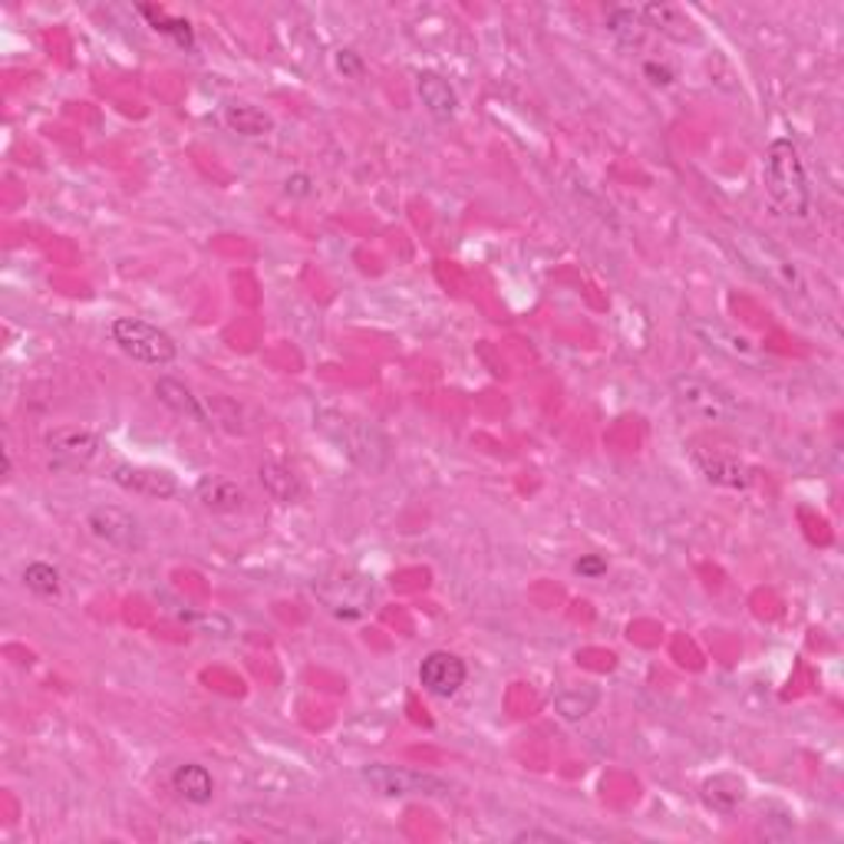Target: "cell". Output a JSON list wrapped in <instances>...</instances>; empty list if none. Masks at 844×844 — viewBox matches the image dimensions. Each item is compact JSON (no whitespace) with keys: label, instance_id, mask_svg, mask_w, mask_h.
<instances>
[{"label":"cell","instance_id":"cell-1","mask_svg":"<svg viewBox=\"0 0 844 844\" xmlns=\"http://www.w3.org/2000/svg\"><path fill=\"white\" fill-rule=\"evenodd\" d=\"M314 425L337 445L356 469L376 475L390 465V439L383 435L380 425H373L370 420H363L356 413H346V410L321 406L314 413Z\"/></svg>","mask_w":844,"mask_h":844},{"label":"cell","instance_id":"cell-2","mask_svg":"<svg viewBox=\"0 0 844 844\" xmlns=\"http://www.w3.org/2000/svg\"><path fill=\"white\" fill-rule=\"evenodd\" d=\"M762 181L768 198L775 202V208L788 218H808L812 212V188H808V175L802 153L792 139H775L765 149V163H762Z\"/></svg>","mask_w":844,"mask_h":844},{"label":"cell","instance_id":"cell-3","mask_svg":"<svg viewBox=\"0 0 844 844\" xmlns=\"http://www.w3.org/2000/svg\"><path fill=\"white\" fill-rule=\"evenodd\" d=\"M726 242L736 248L739 261H743L759 281H765L768 287H775V291H782V294H805V281H802L795 261L782 252L775 242H768L765 235H759L756 228H749V225H733Z\"/></svg>","mask_w":844,"mask_h":844},{"label":"cell","instance_id":"cell-4","mask_svg":"<svg viewBox=\"0 0 844 844\" xmlns=\"http://www.w3.org/2000/svg\"><path fill=\"white\" fill-rule=\"evenodd\" d=\"M670 396L679 406L683 416L709 425H726L739 416V403L729 390H723L719 383L706 380V376H693V373H679L670 380Z\"/></svg>","mask_w":844,"mask_h":844},{"label":"cell","instance_id":"cell-5","mask_svg":"<svg viewBox=\"0 0 844 844\" xmlns=\"http://www.w3.org/2000/svg\"><path fill=\"white\" fill-rule=\"evenodd\" d=\"M109 337H112V343L126 356H133L136 363H146V366H169L171 360H175V353H178L175 340L166 331H159L149 321H139V317H119V321H112Z\"/></svg>","mask_w":844,"mask_h":844},{"label":"cell","instance_id":"cell-6","mask_svg":"<svg viewBox=\"0 0 844 844\" xmlns=\"http://www.w3.org/2000/svg\"><path fill=\"white\" fill-rule=\"evenodd\" d=\"M360 778L383 798H410V795H445L449 785L435 775H425V772H416V768H400V765H383V762H373V765H363L360 768Z\"/></svg>","mask_w":844,"mask_h":844},{"label":"cell","instance_id":"cell-7","mask_svg":"<svg viewBox=\"0 0 844 844\" xmlns=\"http://www.w3.org/2000/svg\"><path fill=\"white\" fill-rule=\"evenodd\" d=\"M43 445H47V455H50L53 469L80 472V469H89L96 462V455L102 449V439L86 425H60V429L47 432Z\"/></svg>","mask_w":844,"mask_h":844},{"label":"cell","instance_id":"cell-8","mask_svg":"<svg viewBox=\"0 0 844 844\" xmlns=\"http://www.w3.org/2000/svg\"><path fill=\"white\" fill-rule=\"evenodd\" d=\"M317 597L327 603V610L343 620H356L370 610L373 603V585L363 575L353 571H340L334 578H324L317 585Z\"/></svg>","mask_w":844,"mask_h":844},{"label":"cell","instance_id":"cell-9","mask_svg":"<svg viewBox=\"0 0 844 844\" xmlns=\"http://www.w3.org/2000/svg\"><path fill=\"white\" fill-rule=\"evenodd\" d=\"M86 528L92 538H99L102 544H112V548H122V551H133L143 544V528H139V518L126 508L116 506H96L89 508L86 514Z\"/></svg>","mask_w":844,"mask_h":844},{"label":"cell","instance_id":"cell-10","mask_svg":"<svg viewBox=\"0 0 844 844\" xmlns=\"http://www.w3.org/2000/svg\"><path fill=\"white\" fill-rule=\"evenodd\" d=\"M122 492H133V495H143V499H159L166 502L178 492V482L175 475L166 472V469H153V465H133V462H119L109 475Z\"/></svg>","mask_w":844,"mask_h":844},{"label":"cell","instance_id":"cell-11","mask_svg":"<svg viewBox=\"0 0 844 844\" xmlns=\"http://www.w3.org/2000/svg\"><path fill=\"white\" fill-rule=\"evenodd\" d=\"M420 683L429 696L449 699L465 683V664L455 654H449V650H432L420 664Z\"/></svg>","mask_w":844,"mask_h":844},{"label":"cell","instance_id":"cell-12","mask_svg":"<svg viewBox=\"0 0 844 844\" xmlns=\"http://www.w3.org/2000/svg\"><path fill=\"white\" fill-rule=\"evenodd\" d=\"M689 331H693V337L699 340L703 346H709V350H716V353H723V356H729V360L759 363L756 343L749 337H743V334H736V331H729L726 324H716V321H693Z\"/></svg>","mask_w":844,"mask_h":844},{"label":"cell","instance_id":"cell-13","mask_svg":"<svg viewBox=\"0 0 844 844\" xmlns=\"http://www.w3.org/2000/svg\"><path fill=\"white\" fill-rule=\"evenodd\" d=\"M416 92H420V102L425 106V112L435 122H452L459 116V92L452 89V84L442 73H435V70L416 73Z\"/></svg>","mask_w":844,"mask_h":844},{"label":"cell","instance_id":"cell-14","mask_svg":"<svg viewBox=\"0 0 844 844\" xmlns=\"http://www.w3.org/2000/svg\"><path fill=\"white\" fill-rule=\"evenodd\" d=\"M156 396H159V403H163V406H169L171 413H175V416H181V420L198 422V425H205V429H212V425H215L208 403H205L202 396H195L185 383L171 380V376H163V380L156 383Z\"/></svg>","mask_w":844,"mask_h":844},{"label":"cell","instance_id":"cell-15","mask_svg":"<svg viewBox=\"0 0 844 844\" xmlns=\"http://www.w3.org/2000/svg\"><path fill=\"white\" fill-rule=\"evenodd\" d=\"M195 499L208 511H218V514H235L248 502L245 489L235 479H225V475H202L195 482Z\"/></svg>","mask_w":844,"mask_h":844},{"label":"cell","instance_id":"cell-16","mask_svg":"<svg viewBox=\"0 0 844 844\" xmlns=\"http://www.w3.org/2000/svg\"><path fill=\"white\" fill-rule=\"evenodd\" d=\"M640 17H644L647 27L660 30L664 37H670L676 43H696L699 40L696 23L674 3H647V7H640Z\"/></svg>","mask_w":844,"mask_h":844},{"label":"cell","instance_id":"cell-17","mask_svg":"<svg viewBox=\"0 0 844 844\" xmlns=\"http://www.w3.org/2000/svg\"><path fill=\"white\" fill-rule=\"evenodd\" d=\"M171 792L188 805H208L215 798V778L205 765L185 762L171 772Z\"/></svg>","mask_w":844,"mask_h":844},{"label":"cell","instance_id":"cell-18","mask_svg":"<svg viewBox=\"0 0 844 844\" xmlns=\"http://www.w3.org/2000/svg\"><path fill=\"white\" fill-rule=\"evenodd\" d=\"M696 465H699V472L713 482V485H723V489H749L753 485V469L749 465H743L739 459H733V455H719V452H713V455H699L696 452Z\"/></svg>","mask_w":844,"mask_h":844},{"label":"cell","instance_id":"cell-19","mask_svg":"<svg viewBox=\"0 0 844 844\" xmlns=\"http://www.w3.org/2000/svg\"><path fill=\"white\" fill-rule=\"evenodd\" d=\"M225 122H228L232 133H238L245 139H261V136L274 133L271 112H264L254 102H232V106H225Z\"/></svg>","mask_w":844,"mask_h":844},{"label":"cell","instance_id":"cell-20","mask_svg":"<svg viewBox=\"0 0 844 844\" xmlns=\"http://www.w3.org/2000/svg\"><path fill=\"white\" fill-rule=\"evenodd\" d=\"M261 482H264L267 495H271L274 502H281V506H294V502H301V495H304L301 479H297L294 469L284 465V462H264V465H261Z\"/></svg>","mask_w":844,"mask_h":844},{"label":"cell","instance_id":"cell-21","mask_svg":"<svg viewBox=\"0 0 844 844\" xmlns=\"http://www.w3.org/2000/svg\"><path fill=\"white\" fill-rule=\"evenodd\" d=\"M607 33L620 43V47H640L647 37V23L640 17V10L634 7H617L607 13Z\"/></svg>","mask_w":844,"mask_h":844},{"label":"cell","instance_id":"cell-22","mask_svg":"<svg viewBox=\"0 0 844 844\" xmlns=\"http://www.w3.org/2000/svg\"><path fill=\"white\" fill-rule=\"evenodd\" d=\"M703 798H706V805H713L719 812H733L746 798V782L736 775H713L703 782Z\"/></svg>","mask_w":844,"mask_h":844},{"label":"cell","instance_id":"cell-23","mask_svg":"<svg viewBox=\"0 0 844 844\" xmlns=\"http://www.w3.org/2000/svg\"><path fill=\"white\" fill-rule=\"evenodd\" d=\"M593 706H597V693L588 689V686H581V689H561L555 696V713L561 719H568V723H578V719L591 716Z\"/></svg>","mask_w":844,"mask_h":844},{"label":"cell","instance_id":"cell-24","mask_svg":"<svg viewBox=\"0 0 844 844\" xmlns=\"http://www.w3.org/2000/svg\"><path fill=\"white\" fill-rule=\"evenodd\" d=\"M23 585L27 591H33L37 597H60L63 585H60V571L47 561H33L23 568Z\"/></svg>","mask_w":844,"mask_h":844},{"label":"cell","instance_id":"cell-25","mask_svg":"<svg viewBox=\"0 0 844 844\" xmlns=\"http://www.w3.org/2000/svg\"><path fill=\"white\" fill-rule=\"evenodd\" d=\"M143 13L153 20V27L159 30V33H169V37H175L181 47H192L195 43V37H192V27H188V20H169L163 10L156 13V10H149V7H143Z\"/></svg>","mask_w":844,"mask_h":844},{"label":"cell","instance_id":"cell-26","mask_svg":"<svg viewBox=\"0 0 844 844\" xmlns=\"http://www.w3.org/2000/svg\"><path fill=\"white\" fill-rule=\"evenodd\" d=\"M575 575H581V578H600V575H607V561H603L600 555H585L581 561H575Z\"/></svg>","mask_w":844,"mask_h":844},{"label":"cell","instance_id":"cell-27","mask_svg":"<svg viewBox=\"0 0 844 844\" xmlns=\"http://www.w3.org/2000/svg\"><path fill=\"white\" fill-rule=\"evenodd\" d=\"M337 70L343 73V77H363V60L353 53V50H340L337 53Z\"/></svg>","mask_w":844,"mask_h":844},{"label":"cell","instance_id":"cell-28","mask_svg":"<svg viewBox=\"0 0 844 844\" xmlns=\"http://www.w3.org/2000/svg\"><path fill=\"white\" fill-rule=\"evenodd\" d=\"M311 185H314V178L304 175V171H297V175H291V178L284 181V192L294 195V198H307V195H311Z\"/></svg>","mask_w":844,"mask_h":844},{"label":"cell","instance_id":"cell-29","mask_svg":"<svg viewBox=\"0 0 844 844\" xmlns=\"http://www.w3.org/2000/svg\"><path fill=\"white\" fill-rule=\"evenodd\" d=\"M644 73L650 77V84L654 86L674 84V70H670V67H664V63H647V67H644Z\"/></svg>","mask_w":844,"mask_h":844},{"label":"cell","instance_id":"cell-30","mask_svg":"<svg viewBox=\"0 0 844 844\" xmlns=\"http://www.w3.org/2000/svg\"><path fill=\"white\" fill-rule=\"evenodd\" d=\"M514 842H558L555 832H518Z\"/></svg>","mask_w":844,"mask_h":844}]
</instances>
